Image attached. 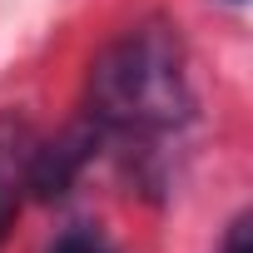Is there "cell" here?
Wrapping results in <instances>:
<instances>
[{
  "instance_id": "3957f363",
  "label": "cell",
  "mask_w": 253,
  "mask_h": 253,
  "mask_svg": "<svg viewBox=\"0 0 253 253\" xmlns=\"http://www.w3.org/2000/svg\"><path fill=\"white\" fill-rule=\"evenodd\" d=\"M30 154H35V124L20 109H0V248L20 218V204L30 199Z\"/></svg>"
},
{
  "instance_id": "5b68a950",
  "label": "cell",
  "mask_w": 253,
  "mask_h": 253,
  "mask_svg": "<svg viewBox=\"0 0 253 253\" xmlns=\"http://www.w3.org/2000/svg\"><path fill=\"white\" fill-rule=\"evenodd\" d=\"M218 253H253V228H248V213H233V223L223 228Z\"/></svg>"
},
{
  "instance_id": "6da1fadb",
  "label": "cell",
  "mask_w": 253,
  "mask_h": 253,
  "mask_svg": "<svg viewBox=\"0 0 253 253\" xmlns=\"http://www.w3.org/2000/svg\"><path fill=\"white\" fill-rule=\"evenodd\" d=\"M189 119H194L189 55H184L179 25H169L164 15L129 25L94 60L84 124L99 134V144L154 154V144L179 134Z\"/></svg>"
},
{
  "instance_id": "277c9868",
  "label": "cell",
  "mask_w": 253,
  "mask_h": 253,
  "mask_svg": "<svg viewBox=\"0 0 253 253\" xmlns=\"http://www.w3.org/2000/svg\"><path fill=\"white\" fill-rule=\"evenodd\" d=\"M50 253H114L99 233H84V228H70V233H60L55 238V248Z\"/></svg>"
},
{
  "instance_id": "8992f818",
  "label": "cell",
  "mask_w": 253,
  "mask_h": 253,
  "mask_svg": "<svg viewBox=\"0 0 253 253\" xmlns=\"http://www.w3.org/2000/svg\"><path fill=\"white\" fill-rule=\"evenodd\" d=\"M228 5H243V0H228Z\"/></svg>"
},
{
  "instance_id": "7a4b0ae2",
  "label": "cell",
  "mask_w": 253,
  "mask_h": 253,
  "mask_svg": "<svg viewBox=\"0 0 253 253\" xmlns=\"http://www.w3.org/2000/svg\"><path fill=\"white\" fill-rule=\"evenodd\" d=\"M99 154V134L80 119L75 129H65L60 139H35L30 154V199H65L75 189V179L84 174V164Z\"/></svg>"
}]
</instances>
